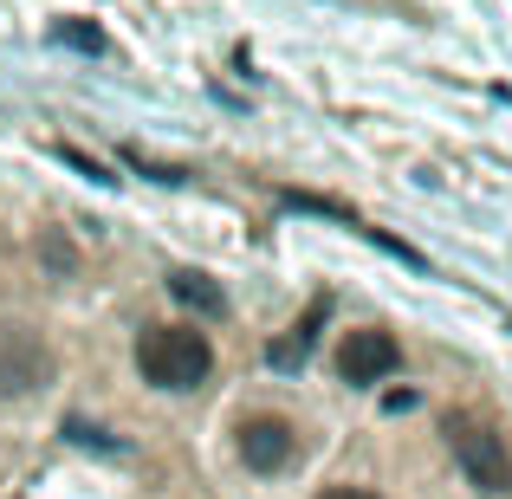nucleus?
Wrapping results in <instances>:
<instances>
[{
  "mask_svg": "<svg viewBox=\"0 0 512 499\" xmlns=\"http://www.w3.org/2000/svg\"><path fill=\"white\" fill-rule=\"evenodd\" d=\"M137 370H143V383L182 396V389H201V383H208L214 350H208V337L188 331V325H150V331L137 337Z\"/></svg>",
  "mask_w": 512,
  "mask_h": 499,
  "instance_id": "1",
  "label": "nucleus"
},
{
  "mask_svg": "<svg viewBox=\"0 0 512 499\" xmlns=\"http://www.w3.org/2000/svg\"><path fill=\"white\" fill-rule=\"evenodd\" d=\"M448 448H454V461H461V474H467V487H474V493H512L506 441L493 435L487 422H474V415H454V422H448Z\"/></svg>",
  "mask_w": 512,
  "mask_h": 499,
  "instance_id": "2",
  "label": "nucleus"
},
{
  "mask_svg": "<svg viewBox=\"0 0 512 499\" xmlns=\"http://www.w3.org/2000/svg\"><path fill=\"white\" fill-rule=\"evenodd\" d=\"M52 344L26 325H0V402H20L52 383Z\"/></svg>",
  "mask_w": 512,
  "mask_h": 499,
  "instance_id": "3",
  "label": "nucleus"
},
{
  "mask_svg": "<svg viewBox=\"0 0 512 499\" xmlns=\"http://www.w3.org/2000/svg\"><path fill=\"white\" fill-rule=\"evenodd\" d=\"M292 448H299V428H292L286 415H247V422H240V461H247L253 474H279V467L292 461Z\"/></svg>",
  "mask_w": 512,
  "mask_h": 499,
  "instance_id": "4",
  "label": "nucleus"
},
{
  "mask_svg": "<svg viewBox=\"0 0 512 499\" xmlns=\"http://www.w3.org/2000/svg\"><path fill=\"white\" fill-rule=\"evenodd\" d=\"M396 363H402V344L389 331H350L338 350L344 383H383V376H396Z\"/></svg>",
  "mask_w": 512,
  "mask_h": 499,
  "instance_id": "5",
  "label": "nucleus"
},
{
  "mask_svg": "<svg viewBox=\"0 0 512 499\" xmlns=\"http://www.w3.org/2000/svg\"><path fill=\"white\" fill-rule=\"evenodd\" d=\"M325 312H331V299H312V312L299 318L286 337H273L266 344V357H273V370H299L305 357H312V344H318V325H325Z\"/></svg>",
  "mask_w": 512,
  "mask_h": 499,
  "instance_id": "6",
  "label": "nucleus"
},
{
  "mask_svg": "<svg viewBox=\"0 0 512 499\" xmlns=\"http://www.w3.org/2000/svg\"><path fill=\"white\" fill-rule=\"evenodd\" d=\"M169 292L188 305V312H201V318H227V292L214 286L208 273H175V279H169Z\"/></svg>",
  "mask_w": 512,
  "mask_h": 499,
  "instance_id": "7",
  "label": "nucleus"
},
{
  "mask_svg": "<svg viewBox=\"0 0 512 499\" xmlns=\"http://www.w3.org/2000/svg\"><path fill=\"white\" fill-rule=\"evenodd\" d=\"M52 39L72 46V52H104V33H98V26H85V20H59V26H52Z\"/></svg>",
  "mask_w": 512,
  "mask_h": 499,
  "instance_id": "8",
  "label": "nucleus"
},
{
  "mask_svg": "<svg viewBox=\"0 0 512 499\" xmlns=\"http://www.w3.org/2000/svg\"><path fill=\"white\" fill-rule=\"evenodd\" d=\"M59 156H65V163H72L78 175H91V182H117V175H111V169H104V163H98V156H85V150H78V143H59Z\"/></svg>",
  "mask_w": 512,
  "mask_h": 499,
  "instance_id": "9",
  "label": "nucleus"
},
{
  "mask_svg": "<svg viewBox=\"0 0 512 499\" xmlns=\"http://www.w3.org/2000/svg\"><path fill=\"white\" fill-rule=\"evenodd\" d=\"M318 499H376V493H370V487H325Z\"/></svg>",
  "mask_w": 512,
  "mask_h": 499,
  "instance_id": "10",
  "label": "nucleus"
}]
</instances>
